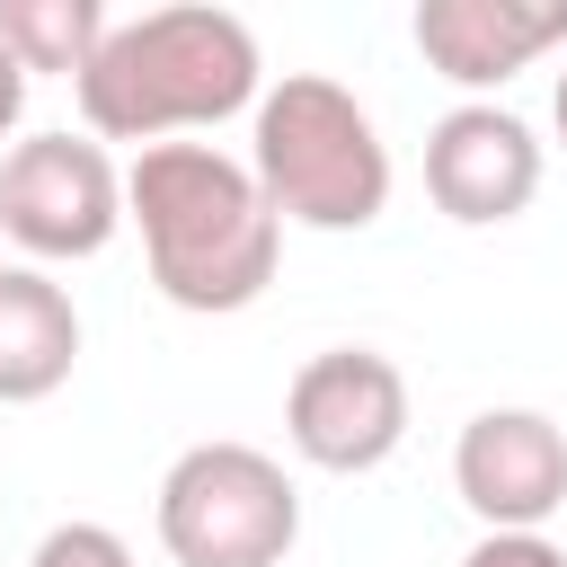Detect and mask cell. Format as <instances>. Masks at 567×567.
I'll list each match as a JSON object with an SVG mask.
<instances>
[{
  "mask_svg": "<svg viewBox=\"0 0 567 567\" xmlns=\"http://www.w3.org/2000/svg\"><path fill=\"white\" fill-rule=\"evenodd\" d=\"M558 35H567V0H425L416 9V53L461 89L514 80Z\"/></svg>",
  "mask_w": 567,
  "mask_h": 567,
  "instance_id": "cell-9",
  "label": "cell"
},
{
  "mask_svg": "<svg viewBox=\"0 0 567 567\" xmlns=\"http://www.w3.org/2000/svg\"><path fill=\"white\" fill-rule=\"evenodd\" d=\"M284 434L319 470H372L408 434V372L381 346H328L284 390Z\"/></svg>",
  "mask_w": 567,
  "mask_h": 567,
  "instance_id": "cell-6",
  "label": "cell"
},
{
  "mask_svg": "<svg viewBox=\"0 0 567 567\" xmlns=\"http://www.w3.org/2000/svg\"><path fill=\"white\" fill-rule=\"evenodd\" d=\"M257 186L284 221L310 230H363L390 204V151L363 97L328 71H284L257 97Z\"/></svg>",
  "mask_w": 567,
  "mask_h": 567,
  "instance_id": "cell-3",
  "label": "cell"
},
{
  "mask_svg": "<svg viewBox=\"0 0 567 567\" xmlns=\"http://www.w3.org/2000/svg\"><path fill=\"white\" fill-rule=\"evenodd\" d=\"M80 363V310L53 275L0 266V399H53Z\"/></svg>",
  "mask_w": 567,
  "mask_h": 567,
  "instance_id": "cell-10",
  "label": "cell"
},
{
  "mask_svg": "<svg viewBox=\"0 0 567 567\" xmlns=\"http://www.w3.org/2000/svg\"><path fill=\"white\" fill-rule=\"evenodd\" d=\"M35 567H133V549H124L106 523H62V532H44Z\"/></svg>",
  "mask_w": 567,
  "mask_h": 567,
  "instance_id": "cell-12",
  "label": "cell"
},
{
  "mask_svg": "<svg viewBox=\"0 0 567 567\" xmlns=\"http://www.w3.org/2000/svg\"><path fill=\"white\" fill-rule=\"evenodd\" d=\"M124 221V177L80 133H35L0 159V230L35 257H97Z\"/></svg>",
  "mask_w": 567,
  "mask_h": 567,
  "instance_id": "cell-5",
  "label": "cell"
},
{
  "mask_svg": "<svg viewBox=\"0 0 567 567\" xmlns=\"http://www.w3.org/2000/svg\"><path fill=\"white\" fill-rule=\"evenodd\" d=\"M257 97V35L213 0H168L106 27L97 62L80 71V115L106 142H151L177 124H221Z\"/></svg>",
  "mask_w": 567,
  "mask_h": 567,
  "instance_id": "cell-2",
  "label": "cell"
},
{
  "mask_svg": "<svg viewBox=\"0 0 567 567\" xmlns=\"http://www.w3.org/2000/svg\"><path fill=\"white\" fill-rule=\"evenodd\" d=\"M452 487L487 532H540L567 505V434L540 408H487L452 443Z\"/></svg>",
  "mask_w": 567,
  "mask_h": 567,
  "instance_id": "cell-7",
  "label": "cell"
},
{
  "mask_svg": "<svg viewBox=\"0 0 567 567\" xmlns=\"http://www.w3.org/2000/svg\"><path fill=\"white\" fill-rule=\"evenodd\" d=\"M159 540L177 567H284L301 540V496L257 443H195L159 478Z\"/></svg>",
  "mask_w": 567,
  "mask_h": 567,
  "instance_id": "cell-4",
  "label": "cell"
},
{
  "mask_svg": "<svg viewBox=\"0 0 567 567\" xmlns=\"http://www.w3.org/2000/svg\"><path fill=\"white\" fill-rule=\"evenodd\" d=\"M124 204L151 248V284L177 310H248L275 284L284 213L266 204L257 168L213 142H151L124 177Z\"/></svg>",
  "mask_w": 567,
  "mask_h": 567,
  "instance_id": "cell-1",
  "label": "cell"
},
{
  "mask_svg": "<svg viewBox=\"0 0 567 567\" xmlns=\"http://www.w3.org/2000/svg\"><path fill=\"white\" fill-rule=\"evenodd\" d=\"M425 195L487 230V221H514L532 195H540V142L523 115L505 106H452L434 133H425Z\"/></svg>",
  "mask_w": 567,
  "mask_h": 567,
  "instance_id": "cell-8",
  "label": "cell"
},
{
  "mask_svg": "<svg viewBox=\"0 0 567 567\" xmlns=\"http://www.w3.org/2000/svg\"><path fill=\"white\" fill-rule=\"evenodd\" d=\"M18 115H27V62L0 44V142H9V124H18Z\"/></svg>",
  "mask_w": 567,
  "mask_h": 567,
  "instance_id": "cell-14",
  "label": "cell"
},
{
  "mask_svg": "<svg viewBox=\"0 0 567 567\" xmlns=\"http://www.w3.org/2000/svg\"><path fill=\"white\" fill-rule=\"evenodd\" d=\"M558 142H567V71H558Z\"/></svg>",
  "mask_w": 567,
  "mask_h": 567,
  "instance_id": "cell-15",
  "label": "cell"
},
{
  "mask_svg": "<svg viewBox=\"0 0 567 567\" xmlns=\"http://www.w3.org/2000/svg\"><path fill=\"white\" fill-rule=\"evenodd\" d=\"M461 567H567V549H558V540H540V532H487Z\"/></svg>",
  "mask_w": 567,
  "mask_h": 567,
  "instance_id": "cell-13",
  "label": "cell"
},
{
  "mask_svg": "<svg viewBox=\"0 0 567 567\" xmlns=\"http://www.w3.org/2000/svg\"><path fill=\"white\" fill-rule=\"evenodd\" d=\"M0 44L27 71H89L106 44V9L97 0H0Z\"/></svg>",
  "mask_w": 567,
  "mask_h": 567,
  "instance_id": "cell-11",
  "label": "cell"
}]
</instances>
